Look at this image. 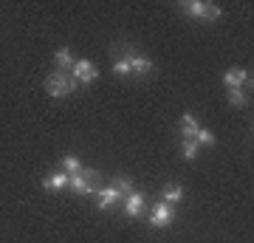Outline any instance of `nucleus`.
I'll return each mask as SVG.
<instances>
[{
    "label": "nucleus",
    "mask_w": 254,
    "mask_h": 243,
    "mask_svg": "<svg viewBox=\"0 0 254 243\" xmlns=\"http://www.w3.org/2000/svg\"><path fill=\"white\" fill-rule=\"evenodd\" d=\"M76 88V82H73L71 74H65V71H51L46 77V93L48 96H54V99H63V96H68L71 90Z\"/></svg>",
    "instance_id": "f257e3e1"
},
{
    "label": "nucleus",
    "mask_w": 254,
    "mask_h": 243,
    "mask_svg": "<svg viewBox=\"0 0 254 243\" xmlns=\"http://www.w3.org/2000/svg\"><path fill=\"white\" fill-rule=\"evenodd\" d=\"M96 178H99L96 170H82L76 175H68V187L76 195H96Z\"/></svg>",
    "instance_id": "f03ea898"
},
{
    "label": "nucleus",
    "mask_w": 254,
    "mask_h": 243,
    "mask_svg": "<svg viewBox=\"0 0 254 243\" xmlns=\"http://www.w3.org/2000/svg\"><path fill=\"white\" fill-rule=\"evenodd\" d=\"M173 221H175L173 204H164V201L153 204V209H150V226L153 229H164V226H170Z\"/></svg>",
    "instance_id": "7ed1b4c3"
},
{
    "label": "nucleus",
    "mask_w": 254,
    "mask_h": 243,
    "mask_svg": "<svg viewBox=\"0 0 254 243\" xmlns=\"http://www.w3.org/2000/svg\"><path fill=\"white\" fill-rule=\"evenodd\" d=\"M71 77L73 82H79V85H91L96 77H99V71H96V65L91 63V60H76L71 68Z\"/></svg>",
    "instance_id": "20e7f679"
},
{
    "label": "nucleus",
    "mask_w": 254,
    "mask_h": 243,
    "mask_svg": "<svg viewBox=\"0 0 254 243\" xmlns=\"http://www.w3.org/2000/svg\"><path fill=\"white\" fill-rule=\"evenodd\" d=\"M223 85H226L229 90L246 88V85H252V77H249L246 68H229V71H223Z\"/></svg>",
    "instance_id": "39448f33"
},
{
    "label": "nucleus",
    "mask_w": 254,
    "mask_h": 243,
    "mask_svg": "<svg viewBox=\"0 0 254 243\" xmlns=\"http://www.w3.org/2000/svg\"><path fill=\"white\" fill-rule=\"evenodd\" d=\"M144 212V192L133 189L130 195H125V215L127 218H138Z\"/></svg>",
    "instance_id": "423d86ee"
},
{
    "label": "nucleus",
    "mask_w": 254,
    "mask_h": 243,
    "mask_svg": "<svg viewBox=\"0 0 254 243\" xmlns=\"http://www.w3.org/2000/svg\"><path fill=\"white\" fill-rule=\"evenodd\" d=\"M119 201H122V195H119V189L110 184V187H102L96 189V207L99 209H110V207H116Z\"/></svg>",
    "instance_id": "0eeeda50"
},
{
    "label": "nucleus",
    "mask_w": 254,
    "mask_h": 243,
    "mask_svg": "<svg viewBox=\"0 0 254 243\" xmlns=\"http://www.w3.org/2000/svg\"><path fill=\"white\" fill-rule=\"evenodd\" d=\"M43 187H46V189H54V192L65 189V187H68V172H63V170L48 172L46 178H43Z\"/></svg>",
    "instance_id": "6e6552de"
},
{
    "label": "nucleus",
    "mask_w": 254,
    "mask_h": 243,
    "mask_svg": "<svg viewBox=\"0 0 254 243\" xmlns=\"http://www.w3.org/2000/svg\"><path fill=\"white\" fill-rule=\"evenodd\" d=\"M198 130H200L198 119L192 116V113H184V116H181V136H184V139H195Z\"/></svg>",
    "instance_id": "1a4fd4ad"
},
{
    "label": "nucleus",
    "mask_w": 254,
    "mask_h": 243,
    "mask_svg": "<svg viewBox=\"0 0 254 243\" xmlns=\"http://www.w3.org/2000/svg\"><path fill=\"white\" fill-rule=\"evenodd\" d=\"M130 65H133V74H150L153 71V63H150L144 54H136V51H130Z\"/></svg>",
    "instance_id": "9d476101"
},
{
    "label": "nucleus",
    "mask_w": 254,
    "mask_h": 243,
    "mask_svg": "<svg viewBox=\"0 0 254 243\" xmlns=\"http://www.w3.org/2000/svg\"><path fill=\"white\" fill-rule=\"evenodd\" d=\"M181 9L190 14L192 20H203V11H206V3L203 0H187V3H181Z\"/></svg>",
    "instance_id": "9b49d317"
},
{
    "label": "nucleus",
    "mask_w": 254,
    "mask_h": 243,
    "mask_svg": "<svg viewBox=\"0 0 254 243\" xmlns=\"http://www.w3.org/2000/svg\"><path fill=\"white\" fill-rule=\"evenodd\" d=\"M113 74H119V77H130V74H133V65H130V51L113 60Z\"/></svg>",
    "instance_id": "f8f14e48"
},
{
    "label": "nucleus",
    "mask_w": 254,
    "mask_h": 243,
    "mask_svg": "<svg viewBox=\"0 0 254 243\" xmlns=\"http://www.w3.org/2000/svg\"><path fill=\"white\" fill-rule=\"evenodd\" d=\"M54 63H57V68H60V71H65V68H73V63H76V60H73L71 48H60V51L54 54Z\"/></svg>",
    "instance_id": "ddd939ff"
},
{
    "label": "nucleus",
    "mask_w": 254,
    "mask_h": 243,
    "mask_svg": "<svg viewBox=\"0 0 254 243\" xmlns=\"http://www.w3.org/2000/svg\"><path fill=\"white\" fill-rule=\"evenodd\" d=\"M60 170L68 172V175H76V172H82L85 167H82V162L76 159V156H65L63 162H60Z\"/></svg>",
    "instance_id": "4468645a"
},
{
    "label": "nucleus",
    "mask_w": 254,
    "mask_h": 243,
    "mask_svg": "<svg viewBox=\"0 0 254 243\" xmlns=\"http://www.w3.org/2000/svg\"><path fill=\"white\" fill-rule=\"evenodd\" d=\"M164 204H181L184 201V187H178V184H170V187L164 189Z\"/></svg>",
    "instance_id": "2eb2a0df"
},
{
    "label": "nucleus",
    "mask_w": 254,
    "mask_h": 243,
    "mask_svg": "<svg viewBox=\"0 0 254 243\" xmlns=\"http://www.w3.org/2000/svg\"><path fill=\"white\" fill-rule=\"evenodd\" d=\"M198 142H195V139H184L181 142V156L184 159H187V162H195V159H198Z\"/></svg>",
    "instance_id": "dca6fc26"
},
{
    "label": "nucleus",
    "mask_w": 254,
    "mask_h": 243,
    "mask_svg": "<svg viewBox=\"0 0 254 243\" xmlns=\"http://www.w3.org/2000/svg\"><path fill=\"white\" fill-rule=\"evenodd\" d=\"M195 142H198V147H215V133L212 130H206V127H200L198 133H195Z\"/></svg>",
    "instance_id": "f3484780"
},
{
    "label": "nucleus",
    "mask_w": 254,
    "mask_h": 243,
    "mask_svg": "<svg viewBox=\"0 0 254 243\" xmlns=\"http://www.w3.org/2000/svg\"><path fill=\"white\" fill-rule=\"evenodd\" d=\"M229 102H232L235 108H243V105H249V96H246L243 88H235V90H229Z\"/></svg>",
    "instance_id": "a211bd4d"
},
{
    "label": "nucleus",
    "mask_w": 254,
    "mask_h": 243,
    "mask_svg": "<svg viewBox=\"0 0 254 243\" xmlns=\"http://www.w3.org/2000/svg\"><path fill=\"white\" fill-rule=\"evenodd\" d=\"M113 187H116L119 195L125 198V195H130V192H133V181L127 178V175H116V184H113Z\"/></svg>",
    "instance_id": "6ab92c4d"
},
{
    "label": "nucleus",
    "mask_w": 254,
    "mask_h": 243,
    "mask_svg": "<svg viewBox=\"0 0 254 243\" xmlns=\"http://www.w3.org/2000/svg\"><path fill=\"white\" fill-rule=\"evenodd\" d=\"M223 11H220L218 3H206V11H203V20H209V23H215V20L220 17Z\"/></svg>",
    "instance_id": "aec40b11"
}]
</instances>
